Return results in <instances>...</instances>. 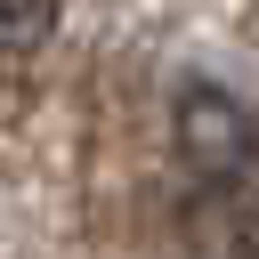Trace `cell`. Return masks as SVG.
I'll list each match as a JSON object with an SVG mask.
<instances>
[{
    "label": "cell",
    "instance_id": "1",
    "mask_svg": "<svg viewBox=\"0 0 259 259\" xmlns=\"http://www.w3.org/2000/svg\"><path fill=\"white\" fill-rule=\"evenodd\" d=\"M170 130H178V154H186V170H194L202 186H219V194L259 186V113H251L235 89L186 81L178 105H170Z\"/></svg>",
    "mask_w": 259,
    "mask_h": 259
},
{
    "label": "cell",
    "instance_id": "2",
    "mask_svg": "<svg viewBox=\"0 0 259 259\" xmlns=\"http://www.w3.org/2000/svg\"><path fill=\"white\" fill-rule=\"evenodd\" d=\"M57 16H65V0H0V49H8V57L40 49V40L57 32Z\"/></svg>",
    "mask_w": 259,
    "mask_h": 259
}]
</instances>
